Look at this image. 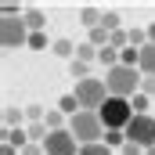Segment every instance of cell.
<instances>
[{
	"mask_svg": "<svg viewBox=\"0 0 155 155\" xmlns=\"http://www.w3.org/2000/svg\"><path fill=\"white\" fill-rule=\"evenodd\" d=\"M141 79L144 72L141 69H130V65H116V69H108L105 72V87H108V94L112 97H134V94H141Z\"/></svg>",
	"mask_w": 155,
	"mask_h": 155,
	"instance_id": "cell-1",
	"label": "cell"
},
{
	"mask_svg": "<svg viewBox=\"0 0 155 155\" xmlns=\"http://www.w3.org/2000/svg\"><path fill=\"white\" fill-rule=\"evenodd\" d=\"M69 130H72V137H76L79 144H101L105 141V123H101V116L97 112H87V108H79L76 116L69 119Z\"/></svg>",
	"mask_w": 155,
	"mask_h": 155,
	"instance_id": "cell-2",
	"label": "cell"
},
{
	"mask_svg": "<svg viewBox=\"0 0 155 155\" xmlns=\"http://www.w3.org/2000/svg\"><path fill=\"white\" fill-rule=\"evenodd\" d=\"M72 94L79 97V108H87V112H101V108H105V101L112 97V94H108V87H105V79H94V76H90V79H79Z\"/></svg>",
	"mask_w": 155,
	"mask_h": 155,
	"instance_id": "cell-3",
	"label": "cell"
},
{
	"mask_svg": "<svg viewBox=\"0 0 155 155\" xmlns=\"http://www.w3.org/2000/svg\"><path fill=\"white\" fill-rule=\"evenodd\" d=\"M97 116H101V123H105V130H126L130 119H134V108H130L126 97H108Z\"/></svg>",
	"mask_w": 155,
	"mask_h": 155,
	"instance_id": "cell-4",
	"label": "cell"
},
{
	"mask_svg": "<svg viewBox=\"0 0 155 155\" xmlns=\"http://www.w3.org/2000/svg\"><path fill=\"white\" fill-rule=\"evenodd\" d=\"M123 134H126L130 144H141L144 152L155 148V116H134V119H130V126H126Z\"/></svg>",
	"mask_w": 155,
	"mask_h": 155,
	"instance_id": "cell-5",
	"label": "cell"
},
{
	"mask_svg": "<svg viewBox=\"0 0 155 155\" xmlns=\"http://www.w3.org/2000/svg\"><path fill=\"white\" fill-rule=\"evenodd\" d=\"M0 43H4V51L29 47V25H25V18H4L0 22Z\"/></svg>",
	"mask_w": 155,
	"mask_h": 155,
	"instance_id": "cell-6",
	"label": "cell"
},
{
	"mask_svg": "<svg viewBox=\"0 0 155 155\" xmlns=\"http://www.w3.org/2000/svg\"><path fill=\"white\" fill-rule=\"evenodd\" d=\"M79 144L76 137H72V130L65 126V130H54L47 141H43V155H79Z\"/></svg>",
	"mask_w": 155,
	"mask_h": 155,
	"instance_id": "cell-7",
	"label": "cell"
},
{
	"mask_svg": "<svg viewBox=\"0 0 155 155\" xmlns=\"http://www.w3.org/2000/svg\"><path fill=\"white\" fill-rule=\"evenodd\" d=\"M51 51H54V54H58V58H69V61H72V58H76V51H79V43H72V40H54V43H51Z\"/></svg>",
	"mask_w": 155,
	"mask_h": 155,
	"instance_id": "cell-8",
	"label": "cell"
},
{
	"mask_svg": "<svg viewBox=\"0 0 155 155\" xmlns=\"http://www.w3.org/2000/svg\"><path fill=\"white\" fill-rule=\"evenodd\" d=\"M22 18H25L29 33H43V25H47V18H43V11H40V7H29V11H25Z\"/></svg>",
	"mask_w": 155,
	"mask_h": 155,
	"instance_id": "cell-9",
	"label": "cell"
},
{
	"mask_svg": "<svg viewBox=\"0 0 155 155\" xmlns=\"http://www.w3.org/2000/svg\"><path fill=\"white\" fill-rule=\"evenodd\" d=\"M79 22H83L87 29H97V25L105 22V11H97V7H83V11H79Z\"/></svg>",
	"mask_w": 155,
	"mask_h": 155,
	"instance_id": "cell-10",
	"label": "cell"
},
{
	"mask_svg": "<svg viewBox=\"0 0 155 155\" xmlns=\"http://www.w3.org/2000/svg\"><path fill=\"white\" fill-rule=\"evenodd\" d=\"M22 119H25V108H4V130H18L22 126Z\"/></svg>",
	"mask_w": 155,
	"mask_h": 155,
	"instance_id": "cell-11",
	"label": "cell"
},
{
	"mask_svg": "<svg viewBox=\"0 0 155 155\" xmlns=\"http://www.w3.org/2000/svg\"><path fill=\"white\" fill-rule=\"evenodd\" d=\"M141 72L144 76H155V43L141 47Z\"/></svg>",
	"mask_w": 155,
	"mask_h": 155,
	"instance_id": "cell-12",
	"label": "cell"
},
{
	"mask_svg": "<svg viewBox=\"0 0 155 155\" xmlns=\"http://www.w3.org/2000/svg\"><path fill=\"white\" fill-rule=\"evenodd\" d=\"M69 72H72V79H90V65H87V61H76V58H72V61H69Z\"/></svg>",
	"mask_w": 155,
	"mask_h": 155,
	"instance_id": "cell-13",
	"label": "cell"
},
{
	"mask_svg": "<svg viewBox=\"0 0 155 155\" xmlns=\"http://www.w3.org/2000/svg\"><path fill=\"white\" fill-rule=\"evenodd\" d=\"M130 108H134V116H152L148 112V94H134L130 97Z\"/></svg>",
	"mask_w": 155,
	"mask_h": 155,
	"instance_id": "cell-14",
	"label": "cell"
},
{
	"mask_svg": "<svg viewBox=\"0 0 155 155\" xmlns=\"http://www.w3.org/2000/svg\"><path fill=\"white\" fill-rule=\"evenodd\" d=\"M76 61H97V47H90V43H79V51H76Z\"/></svg>",
	"mask_w": 155,
	"mask_h": 155,
	"instance_id": "cell-15",
	"label": "cell"
},
{
	"mask_svg": "<svg viewBox=\"0 0 155 155\" xmlns=\"http://www.w3.org/2000/svg\"><path fill=\"white\" fill-rule=\"evenodd\" d=\"M61 112H58V108H47V119H43V123H47V130H51V134H54V130H65V126H61Z\"/></svg>",
	"mask_w": 155,
	"mask_h": 155,
	"instance_id": "cell-16",
	"label": "cell"
},
{
	"mask_svg": "<svg viewBox=\"0 0 155 155\" xmlns=\"http://www.w3.org/2000/svg\"><path fill=\"white\" fill-rule=\"evenodd\" d=\"M105 144L123 152V144H126V134H123V130H108V134H105Z\"/></svg>",
	"mask_w": 155,
	"mask_h": 155,
	"instance_id": "cell-17",
	"label": "cell"
},
{
	"mask_svg": "<svg viewBox=\"0 0 155 155\" xmlns=\"http://www.w3.org/2000/svg\"><path fill=\"white\" fill-rule=\"evenodd\" d=\"M79 155H112V148H108L105 141H101V144H83V148H79Z\"/></svg>",
	"mask_w": 155,
	"mask_h": 155,
	"instance_id": "cell-18",
	"label": "cell"
},
{
	"mask_svg": "<svg viewBox=\"0 0 155 155\" xmlns=\"http://www.w3.org/2000/svg\"><path fill=\"white\" fill-rule=\"evenodd\" d=\"M101 25H105L108 33H119V15L116 11H105V22H101Z\"/></svg>",
	"mask_w": 155,
	"mask_h": 155,
	"instance_id": "cell-19",
	"label": "cell"
},
{
	"mask_svg": "<svg viewBox=\"0 0 155 155\" xmlns=\"http://www.w3.org/2000/svg\"><path fill=\"white\" fill-rule=\"evenodd\" d=\"M29 47L33 51H43L47 47V33H29Z\"/></svg>",
	"mask_w": 155,
	"mask_h": 155,
	"instance_id": "cell-20",
	"label": "cell"
},
{
	"mask_svg": "<svg viewBox=\"0 0 155 155\" xmlns=\"http://www.w3.org/2000/svg\"><path fill=\"white\" fill-rule=\"evenodd\" d=\"M141 94H155V76H144V79H141Z\"/></svg>",
	"mask_w": 155,
	"mask_h": 155,
	"instance_id": "cell-21",
	"label": "cell"
},
{
	"mask_svg": "<svg viewBox=\"0 0 155 155\" xmlns=\"http://www.w3.org/2000/svg\"><path fill=\"white\" fill-rule=\"evenodd\" d=\"M144 152V148H141V144H130V141H126V144H123V155H141Z\"/></svg>",
	"mask_w": 155,
	"mask_h": 155,
	"instance_id": "cell-22",
	"label": "cell"
},
{
	"mask_svg": "<svg viewBox=\"0 0 155 155\" xmlns=\"http://www.w3.org/2000/svg\"><path fill=\"white\" fill-rule=\"evenodd\" d=\"M0 155H18V148H15V144H7V141H4V148H0Z\"/></svg>",
	"mask_w": 155,
	"mask_h": 155,
	"instance_id": "cell-23",
	"label": "cell"
},
{
	"mask_svg": "<svg viewBox=\"0 0 155 155\" xmlns=\"http://www.w3.org/2000/svg\"><path fill=\"white\" fill-rule=\"evenodd\" d=\"M148 43H155V22H148Z\"/></svg>",
	"mask_w": 155,
	"mask_h": 155,
	"instance_id": "cell-24",
	"label": "cell"
},
{
	"mask_svg": "<svg viewBox=\"0 0 155 155\" xmlns=\"http://www.w3.org/2000/svg\"><path fill=\"white\" fill-rule=\"evenodd\" d=\"M144 155H155V148H148V152H144Z\"/></svg>",
	"mask_w": 155,
	"mask_h": 155,
	"instance_id": "cell-25",
	"label": "cell"
}]
</instances>
